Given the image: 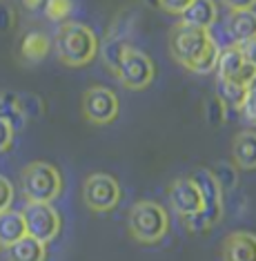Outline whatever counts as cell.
Returning <instances> with one entry per match:
<instances>
[{
    "instance_id": "obj_1",
    "label": "cell",
    "mask_w": 256,
    "mask_h": 261,
    "mask_svg": "<svg viewBox=\"0 0 256 261\" xmlns=\"http://www.w3.org/2000/svg\"><path fill=\"white\" fill-rule=\"evenodd\" d=\"M169 51L185 69L194 74H207L216 69L221 47L212 38L210 29L176 22L169 32Z\"/></svg>"
},
{
    "instance_id": "obj_2",
    "label": "cell",
    "mask_w": 256,
    "mask_h": 261,
    "mask_svg": "<svg viewBox=\"0 0 256 261\" xmlns=\"http://www.w3.org/2000/svg\"><path fill=\"white\" fill-rule=\"evenodd\" d=\"M56 54L67 67H85L96 58L98 54V38L92 27L82 22H61L53 38Z\"/></svg>"
},
{
    "instance_id": "obj_3",
    "label": "cell",
    "mask_w": 256,
    "mask_h": 261,
    "mask_svg": "<svg viewBox=\"0 0 256 261\" xmlns=\"http://www.w3.org/2000/svg\"><path fill=\"white\" fill-rule=\"evenodd\" d=\"M20 186L27 201L34 203H51L63 192V176L56 165L47 161H34L22 168Z\"/></svg>"
},
{
    "instance_id": "obj_4",
    "label": "cell",
    "mask_w": 256,
    "mask_h": 261,
    "mask_svg": "<svg viewBox=\"0 0 256 261\" xmlns=\"http://www.w3.org/2000/svg\"><path fill=\"white\" fill-rule=\"evenodd\" d=\"M129 234L140 243H158L169 230V217L156 201H138L129 210Z\"/></svg>"
},
{
    "instance_id": "obj_5",
    "label": "cell",
    "mask_w": 256,
    "mask_h": 261,
    "mask_svg": "<svg viewBox=\"0 0 256 261\" xmlns=\"http://www.w3.org/2000/svg\"><path fill=\"white\" fill-rule=\"evenodd\" d=\"M192 179L198 183L201 194H203V210L194 217H185V225L192 232H203L216 225L223 217V190L216 183L210 170H198Z\"/></svg>"
},
{
    "instance_id": "obj_6",
    "label": "cell",
    "mask_w": 256,
    "mask_h": 261,
    "mask_svg": "<svg viewBox=\"0 0 256 261\" xmlns=\"http://www.w3.org/2000/svg\"><path fill=\"white\" fill-rule=\"evenodd\" d=\"M114 74L127 90H145V87L152 85L154 76H156V67H154L152 58L145 51L127 45V49L123 51L121 61L116 65Z\"/></svg>"
},
{
    "instance_id": "obj_7",
    "label": "cell",
    "mask_w": 256,
    "mask_h": 261,
    "mask_svg": "<svg viewBox=\"0 0 256 261\" xmlns=\"http://www.w3.org/2000/svg\"><path fill=\"white\" fill-rule=\"evenodd\" d=\"M82 201L94 212H109L121 201V186L107 172H94L82 183Z\"/></svg>"
},
{
    "instance_id": "obj_8",
    "label": "cell",
    "mask_w": 256,
    "mask_h": 261,
    "mask_svg": "<svg viewBox=\"0 0 256 261\" xmlns=\"http://www.w3.org/2000/svg\"><path fill=\"white\" fill-rule=\"evenodd\" d=\"M22 219H25V230L34 239L49 243L61 232V215L51 203H34L27 201V205L22 207Z\"/></svg>"
},
{
    "instance_id": "obj_9",
    "label": "cell",
    "mask_w": 256,
    "mask_h": 261,
    "mask_svg": "<svg viewBox=\"0 0 256 261\" xmlns=\"http://www.w3.org/2000/svg\"><path fill=\"white\" fill-rule=\"evenodd\" d=\"M80 108H82V116L89 123H94V125H109V123L116 121L121 103H118V96L109 87L94 85L82 94Z\"/></svg>"
},
{
    "instance_id": "obj_10",
    "label": "cell",
    "mask_w": 256,
    "mask_h": 261,
    "mask_svg": "<svg viewBox=\"0 0 256 261\" xmlns=\"http://www.w3.org/2000/svg\"><path fill=\"white\" fill-rule=\"evenodd\" d=\"M216 69H218V81L245 87V90L256 81V69L245 58L241 45H230V47H225V49H221Z\"/></svg>"
},
{
    "instance_id": "obj_11",
    "label": "cell",
    "mask_w": 256,
    "mask_h": 261,
    "mask_svg": "<svg viewBox=\"0 0 256 261\" xmlns=\"http://www.w3.org/2000/svg\"><path fill=\"white\" fill-rule=\"evenodd\" d=\"M169 203L174 207V212H178L183 219L194 217L203 210V194L201 188L192 176H181L169 186Z\"/></svg>"
},
{
    "instance_id": "obj_12",
    "label": "cell",
    "mask_w": 256,
    "mask_h": 261,
    "mask_svg": "<svg viewBox=\"0 0 256 261\" xmlns=\"http://www.w3.org/2000/svg\"><path fill=\"white\" fill-rule=\"evenodd\" d=\"M221 257L223 261H256V234L245 230L227 234L223 241Z\"/></svg>"
},
{
    "instance_id": "obj_13",
    "label": "cell",
    "mask_w": 256,
    "mask_h": 261,
    "mask_svg": "<svg viewBox=\"0 0 256 261\" xmlns=\"http://www.w3.org/2000/svg\"><path fill=\"white\" fill-rule=\"evenodd\" d=\"M227 36L234 45H245L247 40L256 36V11L254 9H239L232 11L227 18Z\"/></svg>"
},
{
    "instance_id": "obj_14",
    "label": "cell",
    "mask_w": 256,
    "mask_h": 261,
    "mask_svg": "<svg viewBox=\"0 0 256 261\" xmlns=\"http://www.w3.org/2000/svg\"><path fill=\"white\" fill-rule=\"evenodd\" d=\"M232 159L239 170H256V132L243 129L234 136L232 143Z\"/></svg>"
},
{
    "instance_id": "obj_15",
    "label": "cell",
    "mask_w": 256,
    "mask_h": 261,
    "mask_svg": "<svg viewBox=\"0 0 256 261\" xmlns=\"http://www.w3.org/2000/svg\"><path fill=\"white\" fill-rule=\"evenodd\" d=\"M218 18V7L214 0H192V5L181 14V20L192 27L210 29Z\"/></svg>"
},
{
    "instance_id": "obj_16",
    "label": "cell",
    "mask_w": 256,
    "mask_h": 261,
    "mask_svg": "<svg viewBox=\"0 0 256 261\" xmlns=\"http://www.w3.org/2000/svg\"><path fill=\"white\" fill-rule=\"evenodd\" d=\"M7 261H45L47 259V243L25 234L22 239L5 248Z\"/></svg>"
},
{
    "instance_id": "obj_17",
    "label": "cell",
    "mask_w": 256,
    "mask_h": 261,
    "mask_svg": "<svg viewBox=\"0 0 256 261\" xmlns=\"http://www.w3.org/2000/svg\"><path fill=\"white\" fill-rule=\"evenodd\" d=\"M25 234H27V230H25L22 212L11 210V207L5 212H0V248L11 246V243L22 239Z\"/></svg>"
},
{
    "instance_id": "obj_18",
    "label": "cell",
    "mask_w": 256,
    "mask_h": 261,
    "mask_svg": "<svg viewBox=\"0 0 256 261\" xmlns=\"http://www.w3.org/2000/svg\"><path fill=\"white\" fill-rule=\"evenodd\" d=\"M51 51V40L43 32H29L20 43V56L27 63H40L45 61L47 54Z\"/></svg>"
},
{
    "instance_id": "obj_19",
    "label": "cell",
    "mask_w": 256,
    "mask_h": 261,
    "mask_svg": "<svg viewBox=\"0 0 256 261\" xmlns=\"http://www.w3.org/2000/svg\"><path fill=\"white\" fill-rule=\"evenodd\" d=\"M0 118L7 121L11 127L20 129L27 121V112H25V103L20 96L16 94H0Z\"/></svg>"
},
{
    "instance_id": "obj_20",
    "label": "cell",
    "mask_w": 256,
    "mask_h": 261,
    "mask_svg": "<svg viewBox=\"0 0 256 261\" xmlns=\"http://www.w3.org/2000/svg\"><path fill=\"white\" fill-rule=\"evenodd\" d=\"M245 94H247L245 87H239V85H232V83L218 81L216 96H218V100H221L225 108L243 110V100H245Z\"/></svg>"
},
{
    "instance_id": "obj_21",
    "label": "cell",
    "mask_w": 256,
    "mask_h": 261,
    "mask_svg": "<svg viewBox=\"0 0 256 261\" xmlns=\"http://www.w3.org/2000/svg\"><path fill=\"white\" fill-rule=\"evenodd\" d=\"M127 49V43H125L123 38H116V36H109L105 40V45H103V49H98L100 51V56H103V61L107 67L114 72L116 69V65L118 61H121V56H123V51Z\"/></svg>"
},
{
    "instance_id": "obj_22",
    "label": "cell",
    "mask_w": 256,
    "mask_h": 261,
    "mask_svg": "<svg viewBox=\"0 0 256 261\" xmlns=\"http://www.w3.org/2000/svg\"><path fill=\"white\" fill-rule=\"evenodd\" d=\"M214 174L216 183L221 186V190H234L239 186V168L234 163H216V168L210 170Z\"/></svg>"
},
{
    "instance_id": "obj_23",
    "label": "cell",
    "mask_w": 256,
    "mask_h": 261,
    "mask_svg": "<svg viewBox=\"0 0 256 261\" xmlns=\"http://www.w3.org/2000/svg\"><path fill=\"white\" fill-rule=\"evenodd\" d=\"M74 11V0H45V14L53 22H67Z\"/></svg>"
},
{
    "instance_id": "obj_24",
    "label": "cell",
    "mask_w": 256,
    "mask_h": 261,
    "mask_svg": "<svg viewBox=\"0 0 256 261\" xmlns=\"http://www.w3.org/2000/svg\"><path fill=\"white\" fill-rule=\"evenodd\" d=\"M205 121L212 127H218L221 123H225V105L218 100V96H214L205 103Z\"/></svg>"
},
{
    "instance_id": "obj_25",
    "label": "cell",
    "mask_w": 256,
    "mask_h": 261,
    "mask_svg": "<svg viewBox=\"0 0 256 261\" xmlns=\"http://www.w3.org/2000/svg\"><path fill=\"white\" fill-rule=\"evenodd\" d=\"M243 116L247 118L252 125H256V81L247 87V94H245V100H243Z\"/></svg>"
},
{
    "instance_id": "obj_26",
    "label": "cell",
    "mask_w": 256,
    "mask_h": 261,
    "mask_svg": "<svg viewBox=\"0 0 256 261\" xmlns=\"http://www.w3.org/2000/svg\"><path fill=\"white\" fill-rule=\"evenodd\" d=\"M11 203H14V186L7 176L0 174V212L9 210Z\"/></svg>"
},
{
    "instance_id": "obj_27",
    "label": "cell",
    "mask_w": 256,
    "mask_h": 261,
    "mask_svg": "<svg viewBox=\"0 0 256 261\" xmlns=\"http://www.w3.org/2000/svg\"><path fill=\"white\" fill-rule=\"evenodd\" d=\"M11 143H14V127H11L7 121L0 118V154L7 152Z\"/></svg>"
},
{
    "instance_id": "obj_28",
    "label": "cell",
    "mask_w": 256,
    "mask_h": 261,
    "mask_svg": "<svg viewBox=\"0 0 256 261\" xmlns=\"http://www.w3.org/2000/svg\"><path fill=\"white\" fill-rule=\"evenodd\" d=\"M189 5H192V0H160V9H165L167 14L174 16H181Z\"/></svg>"
},
{
    "instance_id": "obj_29",
    "label": "cell",
    "mask_w": 256,
    "mask_h": 261,
    "mask_svg": "<svg viewBox=\"0 0 256 261\" xmlns=\"http://www.w3.org/2000/svg\"><path fill=\"white\" fill-rule=\"evenodd\" d=\"M16 22V11L9 5H0V29H11Z\"/></svg>"
},
{
    "instance_id": "obj_30",
    "label": "cell",
    "mask_w": 256,
    "mask_h": 261,
    "mask_svg": "<svg viewBox=\"0 0 256 261\" xmlns=\"http://www.w3.org/2000/svg\"><path fill=\"white\" fill-rule=\"evenodd\" d=\"M241 49H243V54H245L247 61L252 63V67L256 69V36L252 40H247L245 45H241Z\"/></svg>"
},
{
    "instance_id": "obj_31",
    "label": "cell",
    "mask_w": 256,
    "mask_h": 261,
    "mask_svg": "<svg viewBox=\"0 0 256 261\" xmlns=\"http://www.w3.org/2000/svg\"><path fill=\"white\" fill-rule=\"evenodd\" d=\"M225 5L232 9V11H239V9H252L256 5V0H223Z\"/></svg>"
},
{
    "instance_id": "obj_32",
    "label": "cell",
    "mask_w": 256,
    "mask_h": 261,
    "mask_svg": "<svg viewBox=\"0 0 256 261\" xmlns=\"http://www.w3.org/2000/svg\"><path fill=\"white\" fill-rule=\"evenodd\" d=\"M22 5H25L27 9H38L40 5H45V0H22Z\"/></svg>"
},
{
    "instance_id": "obj_33",
    "label": "cell",
    "mask_w": 256,
    "mask_h": 261,
    "mask_svg": "<svg viewBox=\"0 0 256 261\" xmlns=\"http://www.w3.org/2000/svg\"><path fill=\"white\" fill-rule=\"evenodd\" d=\"M143 3H145L147 7H154V9H158V7H160V0H143Z\"/></svg>"
}]
</instances>
